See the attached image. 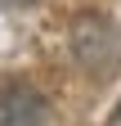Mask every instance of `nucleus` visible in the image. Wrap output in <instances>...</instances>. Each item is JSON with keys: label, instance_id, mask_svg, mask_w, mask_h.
<instances>
[{"label": "nucleus", "instance_id": "obj_4", "mask_svg": "<svg viewBox=\"0 0 121 126\" xmlns=\"http://www.w3.org/2000/svg\"><path fill=\"white\" fill-rule=\"evenodd\" d=\"M117 122H121V108H117Z\"/></svg>", "mask_w": 121, "mask_h": 126}, {"label": "nucleus", "instance_id": "obj_3", "mask_svg": "<svg viewBox=\"0 0 121 126\" xmlns=\"http://www.w3.org/2000/svg\"><path fill=\"white\" fill-rule=\"evenodd\" d=\"M5 5H13V9H27V5H36V0H5Z\"/></svg>", "mask_w": 121, "mask_h": 126}, {"label": "nucleus", "instance_id": "obj_2", "mask_svg": "<svg viewBox=\"0 0 121 126\" xmlns=\"http://www.w3.org/2000/svg\"><path fill=\"white\" fill-rule=\"evenodd\" d=\"M45 122H49L45 94L27 81H9L0 94V126H45Z\"/></svg>", "mask_w": 121, "mask_h": 126}, {"label": "nucleus", "instance_id": "obj_1", "mask_svg": "<svg viewBox=\"0 0 121 126\" xmlns=\"http://www.w3.org/2000/svg\"><path fill=\"white\" fill-rule=\"evenodd\" d=\"M72 54L90 77H112V68L121 63V32L108 14L85 9L72 18Z\"/></svg>", "mask_w": 121, "mask_h": 126}]
</instances>
